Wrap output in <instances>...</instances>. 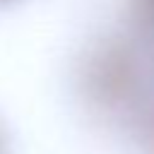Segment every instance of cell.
I'll return each mask as SVG.
<instances>
[{"instance_id": "obj_2", "label": "cell", "mask_w": 154, "mask_h": 154, "mask_svg": "<svg viewBox=\"0 0 154 154\" xmlns=\"http://www.w3.org/2000/svg\"><path fill=\"white\" fill-rule=\"evenodd\" d=\"M0 154H7V137L2 132V128H0Z\"/></svg>"}, {"instance_id": "obj_1", "label": "cell", "mask_w": 154, "mask_h": 154, "mask_svg": "<svg viewBox=\"0 0 154 154\" xmlns=\"http://www.w3.org/2000/svg\"><path fill=\"white\" fill-rule=\"evenodd\" d=\"M132 77L135 75H132L130 55L123 53L118 46L96 53L91 60V67L87 72L89 87H91L94 96L101 101L123 99L128 94V89L132 87Z\"/></svg>"}]
</instances>
